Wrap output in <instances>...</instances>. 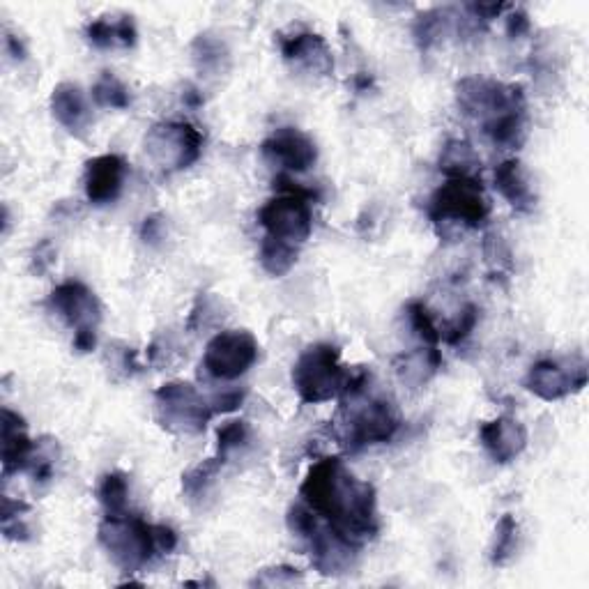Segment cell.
<instances>
[{
	"label": "cell",
	"mask_w": 589,
	"mask_h": 589,
	"mask_svg": "<svg viewBox=\"0 0 589 589\" xmlns=\"http://www.w3.org/2000/svg\"><path fill=\"white\" fill-rule=\"evenodd\" d=\"M491 214L481 180L454 178L433 191L428 198V219L438 228H479Z\"/></svg>",
	"instance_id": "5b68a950"
},
{
	"label": "cell",
	"mask_w": 589,
	"mask_h": 589,
	"mask_svg": "<svg viewBox=\"0 0 589 589\" xmlns=\"http://www.w3.org/2000/svg\"><path fill=\"white\" fill-rule=\"evenodd\" d=\"M164 237V221L159 214H152V217H145L141 226V240L145 244H157Z\"/></svg>",
	"instance_id": "7bdbcfd3"
},
{
	"label": "cell",
	"mask_w": 589,
	"mask_h": 589,
	"mask_svg": "<svg viewBox=\"0 0 589 589\" xmlns=\"http://www.w3.org/2000/svg\"><path fill=\"white\" fill-rule=\"evenodd\" d=\"M191 56H194V63L198 70L205 74L226 72L228 60H231L226 44L210 33L198 35L196 40L191 42Z\"/></svg>",
	"instance_id": "484cf974"
},
{
	"label": "cell",
	"mask_w": 589,
	"mask_h": 589,
	"mask_svg": "<svg viewBox=\"0 0 589 589\" xmlns=\"http://www.w3.org/2000/svg\"><path fill=\"white\" fill-rule=\"evenodd\" d=\"M297 258H300V247H295V244L274 240L270 235H265L263 242H260L258 260L260 267H263L270 277H286L295 267Z\"/></svg>",
	"instance_id": "cb8c5ba5"
},
{
	"label": "cell",
	"mask_w": 589,
	"mask_h": 589,
	"mask_svg": "<svg viewBox=\"0 0 589 589\" xmlns=\"http://www.w3.org/2000/svg\"><path fill=\"white\" fill-rule=\"evenodd\" d=\"M127 164L120 155H99L90 159L83 173V189L93 205H109L118 201L125 185Z\"/></svg>",
	"instance_id": "2e32d148"
},
{
	"label": "cell",
	"mask_w": 589,
	"mask_h": 589,
	"mask_svg": "<svg viewBox=\"0 0 589 589\" xmlns=\"http://www.w3.org/2000/svg\"><path fill=\"white\" fill-rule=\"evenodd\" d=\"M51 309L60 313L74 334L97 332L102 323V304L97 295L81 281H65L51 290Z\"/></svg>",
	"instance_id": "4fadbf2b"
},
{
	"label": "cell",
	"mask_w": 589,
	"mask_h": 589,
	"mask_svg": "<svg viewBox=\"0 0 589 589\" xmlns=\"http://www.w3.org/2000/svg\"><path fill=\"white\" fill-rule=\"evenodd\" d=\"M300 495L318 518L348 539L362 541L378 534V495L369 481L357 479L339 456L320 458L309 468Z\"/></svg>",
	"instance_id": "6da1fadb"
},
{
	"label": "cell",
	"mask_w": 589,
	"mask_h": 589,
	"mask_svg": "<svg viewBox=\"0 0 589 589\" xmlns=\"http://www.w3.org/2000/svg\"><path fill=\"white\" fill-rule=\"evenodd\" d=\"M293 387L302 403L316 405L341 396L348 371L341 364V350L332 343H313L297 357L293 366Z\"/></svg>",
	"instance_id": "277c9868"
},
{
	"label": "cell",
	"mask_w": 589,
	"mask_h": 589,
	"mask_svg": "<svg viewBox=\"0 0 589 589\" xmlns=\"http://www.w3.org/2000/svg\"><path fill=\"white\" fill-rule=\"evenodd\" d=\"M518 537H520V527L514 516L504 514L500 520H497L495 537L491 543L493 566H507L511 562V557H514L518 550Z\"/></svg>",
	"instance_id": "83f0119b"
},
{
	"label": "cell",
	"mask_w": 589,
	"mask_h": 589,
	"mask_svg": "<svg viewBox=\"0 0 589 589\" xmlns=\"http://www.w3.org/2000/svg\"><path fill=\"white\" fill-rule=\"evenodd\" d=\"M279 49L286 63L313 76H330L334 72V56L325 37L311 30H290L279 33Z\"/></svg>",
	"instance_id": "9a60e30c"
},
{
	"label": "cell",
	"mask_w": 589,
	"mask_h": 589,
	"mask_svg": "<svg viewBox=\"0 0 589 589\" xmlns=\"http://www.w3.org/2000/svg\"><path fill=\"white\" fill-rule=\"evenodd\" d=\"M267 162L281 166L288 173H304L316 164L318 148L311 136L295 127H279L260 145Z\"/></svg>",
	"instance_id": "5bb4252c"
},
{
	"label": "cell",
	"mask_w": 589,
	"mask_h": 589,
	"mask_svg": "<svg viewBox=\"0 0 589 589\" xmlns=\"http://www.w3.org/2000/svg\"><path fill=\"white\" fill-rule=\"evenodd\" d=\"M525 389L539 396L541 401H560L580 392L587 385L585 362H557V359H541L532 364L525 376Z\"/></svg>",
	"instance_id": "8fae6325"
},
{
	"label": "cell",
	"mask_w": 589,
	"mask_h": 589,
	"mask_svg": "<svg viewBox=\"0 0 589 589\" xmlns=\"http://www.w3.org/2000/svg\"><path fill=\"white\" fill-rule=\"evenodd\" d=\"M221 304L214 295L210 293H201L196 297L194 302V309L189 313V320H187V330L189 332H198V330H208L210 325L217 323L221 318Z\"/></svg>",
	"instance_id": "d590c367"
},
{
	"label": "cell",
	"mask_w": 589,
	"mask_h": 589,
	"mask_svg": "<svg viewBox=\"0 0 589 589\" xmlns=\"http://www.w3.org/2000/svg\"><path fill=\"white\" fill-rule=\"evenodd\" d=\"M311 564L320 576H343L350 569H355L359 543L348 539L346 534L334 530L330 523H318L316 530L307 539Z\"/></svg>",
	"instance_id": "7c38bea8"
},
{
	"label": "cell",
	"mask_w": 589,
	"mask_h": 589,
	"mask_svg": "<svg viewBox=\"0 0 589 589\" xmlns=\"http://www.w3.org/2000/svg\"><path fill=\"white\" fill-rule=\"evenodd\" d=\"M53 260H56V249H53V244L49 240H42L33 249V258H30V270H33L35 274L49 272Z\"/></svg>",
	"instance_id": "ab89813d"
},
{
	"label": "cell",
	"mask_w": 589,
	"mask_h": 589,
	"mask_svg": "<svg viewBox=\"0 0 589 589\" xmlns=\"http://www.w3.org/2000/svg\"><path fill=\"white\" fill-rule=\"evenodd\" d=\"M97 539L113 564L125 573L141 571L159 555L155 525L145 523L141 516H104L97 527Z\"/></svg>",
	"instance_id": "3957f363"
},
{
	"label": "cell",
	"mask_w": 589,
	"mask_h": 589,
	"mask_svg": "<svg viewBox=\"0 0 589 589\" xmlns=\"http://www.w3.org/2000/svg\"><path fill=\"white\" fill-rule=\"evenodd\" d=\"M484 256L486 263L491 267V274H497V277H509L514 272V254H511L509 244L502 240L500 235H486L484 240Z\"/></svg>",
	"instance_id": "e575fe53"
},
{
	"label": "cell",
	"mask_w": 589,
	"mask_h": 589,
	"mask_svg": "<svg viewBox=\"0 0 589 589\" xmlns=\"http://www.w3.org/2000/svg\"><path fill=\"white\" fill-rule=\"evenodd\" d=\"M86 37L88 42L97 49H111V47H122L132 49L136 44V24L132 17H120L118 21L109 19H95L86 26Z\"/></svg>",
	"instance_id": "7402d4cb"
},
{
	"label": "cell",
	"mask_w": 589,
	"mask_h": 589,
	"mask_svg": "<svg viewBox=\"0 0 589 589\" xmlns=\"http://www.w3.org/2000/svg\"><path fill=\"white\" fill-rule=\"evenodd\" d=\"M185 102L189 106H201L203 104V97L198 95V90H187V93H185Z\"/></svg>",
	"instance_id": "7dc6e473"
},
{
	"label": "cell",
	"mask_w": 589,
	"mask_h": 589,
	"mask_svg": "<svg viewBox=\"0 0 589 589\" xmlns=\"http://www.w3.org/2000/svg\"><path fill=\"white\" fill-rule=\"evenodd\" d=\"M527 33H530V17L523 10H514L507 19V35L511 40H516V37H523Z\"/></svg>",
	"instance_id": "f6af8a7d"
},
{
	"label": "cell",
	"mask_w": 589,
	"mask_h": 589,
	"mask_svg": "<svg viewBox=\"0 0 589 589\" xmlns=\"http://www.w3.org/2000/svg\"><path fill=\"white\" fill-rule=\"evenodd\" d=\"M242 401H244V392H240V389H233V392H224V394L214 396L210 405H212L214 415H226V412H233V410L240 408Z\"/></svg>",
	"instance_id": "60d3db41"
},
{
	"label": "cell",
	"mask_w": 589,
	"mask_h": 589,
	"mask_svg": "<svg viewBox=\"0 0 589 589\" xmlns=\"http://www.w3.org/2000/svg\"><path fill=\"white\" fill-rule=\"evenodd\" d=\"M484 134L500 148L518 150L527 139V111H514L486 122Z\"/></svg>",
	"instance_id": "d4e9b609"
},
{
	"label": "cell",
	"mask_w": 589,
	"mask_h": 589,
	"mask_svg": "<svg viewBox=\"0 0 589 589\" xmlns=\"http://www.w3.org/2000/svg\"><path fill=\"white\" fill-rule=\"evenodd\" d=\"M224 468V461L219 456L208 458V461H201L194 468L182 474V493H185L189 500H198L208 493V488L214 484L217 474Z\"/></svg>",
	"instance_id": "f1b7e54d"
},
{
	"label": "cell",
	"mask_w": 589,
	"mask_h": 589,
	"mask_svg": "<svg viewBox=\"0 0 589 589\" xmlns=\"http://www.w3.org/2000/svg\"><path fill=\"white\" fill-rule=\"evenodd\" d=\"M341 442L348 451H359L371 445L394 440L401 428L396 405L380 396H371L369 389L341 399Z\"/></svg>",
	"instance_id": "7a4b0ae2"
},
{
	"label": "cell",
	"mask_w": 589,
	"mask_h": 589,
	"mask_svg": "<svg viewBox=\"0 0 589 589\" xmlns=\"http://www.w3.org/2000/svg\"><path fill=\"white\" fill-rule=\"evenodd\" d=\"M258 359V341L247 330H224L214 334L203 355V369L214 380H237Z\"/></svg>",
	"instance_id": "9c48e42d"
},
{
	"label": "cell",
	"mask_w": 589,
	"mask_h": 589,
	"mask_svg": "<svg viewBox=\"0 0 589 589\" xmlns=\"http://www.w3.org/2000/svg\"><path fill=\"white\" fill-rule=\"evenodd\" d=\"M97 497L102 502L106 516H122L127 514V500H129V481L127 474L109 472L99 479Z\"/></svg>",
	"instance_id": "4316f807"
},
{
	"label": "cell",
	"mask_w": 589,
	"mask_h": 589,
	"mask_svg": "<svg viewBox=\"0 0 589 589\" xmlns=\"http://www.w3.org/2000/svg\"><path fill=\"white\" fill-rule=\"evenodd\" d=\"M286 520H288V530L304 541L311 537V532L316 530L320 523L316 511L307 507V504H293V507L288 509Z\"/></svg>",
	"instance_id": "f35d334b"
},
{
	"label": "cell",
	"mask_w": 589,
	"mask_h": 589,
	"mask_svg": "<svg viewBox=\"0 0 589 589\" xmlns=\"http://www.w3.org/2000/svg\"><path fill=\"white\" fill-rule=\"evenodd\" d=\"M155 539H157L159 555H168L178 548V534H175V530H171L168 525H155Z\"/></svg>",
	"instance_id": "ee69618b"
},
{
	"label": "cell",
	"mask_w": 589,
	"mask_h": 589,
	"mask_svg": "<svg viewBox=\"0 0 589 589\" xmlns=\"http://www.w3.org/2000/svg\"><path fill=\"white\" fill-rule=\"evenodd\" d=\"M445 26V10H428L419 14L415 19V26H412V35H415L417 47L422 51L433 49L435 44L440 42L442 33H445Z\"/></svg>",
	"instance_id": "1f68e13d"
},
{
	"label": "cell",
	"mask_w": 589,
	"mask_h": 589,
	"mask_svg": "<svg viewBox=\"0 0 589 589\" xmlns=\"http://www.w3.org/2000/svg\"><path fill=\"white\" fill-rule=\"evenodd\" d=\"M456 104L463 116L481 122H491L514 111H527L523 86L502 83L484 76H465L456 83Z\"/></svg>",
	"instance_id": "52a82bcc"
},
{
	"label": "cell",
	"mask_w": 589,
	"mask_h": 589,
	"mask_svg": "<svg viewBox=\"0 0 589 589\" xmlns=\"http://www.w3.org/2000/svg\"><path fill=\"white\" fill-rule=\"evenodd\" d=\"M477 323H479V309L474 307V304H465V307L458 311V316L445 325V330H440V334L445 336L449 346H458V343H463L474 332Z\"/></svg>",
	"instance_id": "8d00e7d4"
},
{
	"label": "cell",
	"mask_w": 589,
	"mask_h": 589,
	"mask_svg": "<svg viewBox=\"0 0 589 589\" xmlns=\"http://www.w3.org/2000/svg\"><path fill=\"white\" fill-rule=\"evenodd\" d=\"M495 189L500 191V196L507 201L516 212H532L537 208V194H534L532 180L527 175L523 162L518 159H504V162L495 168Z\"/></svg>",
	"instance_id": "ffe728a7"
},
{
	"label": "cell",
	"mask_w": 589,
	"mask_h": 589,
	"mask_svg": "<svg viewBox=\"0 0 589 589\" xmlns=\"http://www.w3.org/2000/svg\"><path fill=\"white\" fill-rule=\"evenodd\" d=\"M28 504L12 500V497L3 495V511H0V520H3V534L10 541H28L30 539V527L26 523Z\"/></svg>",
	"instance_id": "4dcf8cb0"
},
{
	"label": "cell",
	"mask_w": 589,
	"mask_h": 589,
	"mask_svg": "<svg viewBox=\"0 0 589 589\" xmlns=\"http://www.w3.org/2000/svg\"><path fill=\"white\" fill-rule=\"evenodd\" d=\"M93 102L102 109H118L125 111L132 104L129 90L113 72H102V76L95 81L93 86Z\"/></svg>",
	"instance_id": "f546056e"
},
{
	"label": "cell",
	"mask_w": 589,
	"mask_h": 589,
	"mask_svg": "<svg viewBox=\"0 0 589 589\" xmlns=\"http://www.w3.org/2000/svg\"><path fill=\"white\" fill-rule=\"evenodd\" d=\"M468 10L472 12L474 19L488 24V21L500 17L504 10H509V5H504V3H472V5H468Z\"/></svg>",
	"instance_id": "b9f144b4"
},
{
	"label": "cell",
	"mask_w": 589,
	"mask_h": 589,
	"mask_svg": "<svg viewBox=\"0 0 589 589\" xmlns=\"http://www.w3.org/2000/svg\"><path fill=\"white\" fill-rule=\"evenodd\" d=\"M5 47H7V51H10V56L14 60H24L26 58V47H24V42H21L17 35L5 33Z\"/></svg>",
	"instance_id": "bcb514c9"
},
{
	"label": "cell",
	"mask_w": 589,
	"mask_h": 589,
	"mask_svg": "<svg viewBox=\"0 0 589 589\" xmlns=\"http://www.w3.org/2000/svg\"><path fill=\"white\" fill-rule=\"evenodd\" d=\"M405 316H408L412 332H415L419 339L426 343V346H438L440 339H442L440 327L435 325L433 313L428 311V307L422 300L408 302V307H405Z\"/></svg>",
	"instance_id": "d6a6232c"
},
{
	"label": "cell",
	"mask_w": 589,
	"mask_h": 589,
	"mask_svg": "<svg viewBox=\"0 0 589 589\" xmlns=\"http://www.w3.org/2000/svg\"><path fill=\"white\" fill-rule=\"evenodd\" d=\"M143 150L150 162L164 173L187 171L201 159L203 134L191 122H157L145 134Z\"/></svg>",
	"instance_id": "8992f818"
},
{
	"label": "cell",
	"mask_w": 589,
	"mask_h": 589,
	"mask_svg": "<svg viewBox=\"0 0 589 589\" xmlns=\"http://www.w3.org/2000/svg\"><path fill=\"white\" fill-rule=\"evenodd\" d=\"M251 440V428L244 419H233V422L224 424L217 431V456L221 461H228L233 451L247 447Z\"/></svg>",
	"instance_id": "836d02e7"
},
{
	"label": "cell",
	"mask_w": 589,
	"mask_h": 589,
	"mask_svg": "<svg viewBox=\"0 0 589 589\" xmlns=\"http://www.w3.org/2000/svg\"><path fill=\"white\" fill-rule=\"evenodd\" d=\"M479 440L495 463H511L527 447L525 426L511 417H497L479 428Z\"/></svg>",
	"instance_id": "ac0fdd59"
},
{
	"label": "cell",
	"mask_w": 589,
	"mask_h": 589,
	"mask_svg": "<svg viewBox=\"0 0 589 589\" xmlns=\"http://www.w3.org/2000/svg\"><path fill=\"white\" fill-rule=\"evenodd\" d=\"M51 113L72 136H86L93 125V111L76 83H58L51 93Z\"/></svg>",
	"instance_id": "d6986e66"
},
{
	"label": "cell",
	"mask_w": 589,
	"mask_h": 589,
	"mask_svg": "<svg viewBox=\"0 0 589 589\" xmlns=\"http://www.w3.org/2000/svg\"><path fill=\"white\" fill-rule=\"evenodd\" d=\"M371 86V76H359L357 79V90H364Z\"/></svg>",
	"instance_id": "c3c4849f"
},
{
	"label": "cell",
	"mask_w": 589,
	"mask_h": 589,
	"mask_svg": "<svg viewBox=\"0 0 589 589\" xmlns=\"http://www.w3.org/2000/svg\"><path fill=\"white\" fill-rule=\"evenodd\" d=\"M3 438H0V461H3V474L10 477L14 472L28 470L35 456V442L28 438L26 419L10 408H3Z\"/></svg>",
	"instance_id": "e0dca14e"
},
{
	"label": "cell",
	"mask_w": 589,
	"mask_h": 589,
	"mask_svg": "<svg viewBox=\"0 0 589 589\" xmlns=\"http://www.w3.org/2000/svg\"><path fill=\"white\" fill-rule=\"evenodd\" d=\"M157 422L175 435L203 433L214 417L212 405L194 385L182 380L166 382L155 392Z\"/></svg>",
	"instance_id": "ba28073f"
},
{
	"label": "cell",
	"mask_w": 589,
	"mask_h": 589,
	"mask_svg": "<svg viewBox=\"0 0 589 589\" xmlns=\"http://www.w3.org/2000/svg\"><path fill=\"white\" fill-rule=\"evenodd\" d=\"M302 583V571L293 569V566H270V569H260L256 573V578L251 580L254 587H295Z\"/></svg>",
	"instance_id": "74e56055"
},
{
	"label": "cell",
	"mask_w": 589,
	"mask_h": 589,
	"mask_svg": "<svg viewBox=\"0 0 589 589\" xmlns=\"http://www.w3.org/2000/svg\"><path fill=\"white\" fill-rule=\"evenodd\" d=\"M394 369L396 376H399L401 382H405L408 387H424L426 382L442 369V353L438 346L412 350V353H403L396 357Z\"/></svg>",
	"instance_id": "44dd1931"
},
{
	"label": "cell",
	"mask_w": 589,
	"mask_h": 589,
	"mask_svg": "<svg viewBox=\"0 0 589 589\" xmlns=\"http://www.w3.org/2000/svg\"><path fill=\"white\" fill-rule=\"evenodd\" d=\"M258 224L263 226L265 235L274 237V240L290 242L295 247H300V244L309 240L313 231V214L309 201L286 194L270 198L258 210Z\"/></svg>",
	"instance_id": "30bf717a"
},
{
	"label": "cell",
	"mask_w": 589,
	"mask_h": 589,
	"mask_svg": "<svg viewBox=\"0 0 589 589\" xmlns=\"http://www.w3.org/2000/svg\"><path fill=\"white\" fill-rule=\"evenodd\" d=\"M438 168L447 175L449 180L454 178L479 180L481 159L477 155V150H474L468 141L454 139V141H447L445 148H442Z\"/></svg>",
	"instance_id": "603a6c76"
}]
</instances>
